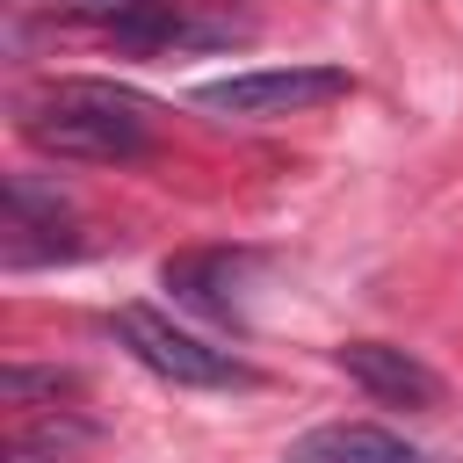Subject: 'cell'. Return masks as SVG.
Wrapping results in <instances>:
<instances>
[{
	"label": "cell",
	"instance_id": "1",
	"mask_svg": "<svg viewBox=\"0 0 463 463\" xmlns=\"http://www.w3.org/2000/svg\"><path fill=\"white\" fill-rule=\"evenodd\" d=\"M22 137L51 159H80V166H130L152 152V123L159 109L116 80H51L36 94H22L14 109Z\"/></svg>",
	"mask_w": 463,
	"mask_h": 463
},
{
	"label": "cell",
	"instance_id": "2",
	"mask_svg": "<svg viewBox=\"0 0 463 463\" xmlns=\"http://www.w3.org/2000/svg\"><path fill=\"white\" fill-rule=\"evenodd\" d=\"M116 333H123V347H130L152 376H166V383H181V391H253V369H246L232 347H210L203 333L174 326V318L152 311V304H123V311H116Z\"/></svg>",
	"mask_w": 463,
	"mask_h": 463
},
{
	"label": "cell",
	"instance_id": "3",
	"mask_svg": "<svg viewBox=\"0 0 463 463\" xmlns=\"http://www.w3.org/2000/svg\"><path fill=\"white\" fill-rule=\"evenodd\" d=\"M347 94V72L340 65H268V72H232V80H203L195 101L203 109H224V116H311L326 101Z\"/></svg>",
	"mask_w": 463,
	"mask_h": 463
},
{
	"label": "cell",
	"instance_id": "4",
	"mask_svg": "<svg viewBox=\"0 0 463 463\" xmlns=\"http://www.w3.org/2000/svg\"><path fill=\"white\" fill-rule=\"evenodd\" d=\"M0 253H7V268L80 253V224H72L65 195L43 188V181H29V174H14L7 181V203H0Z\"/></svg>",
	"mask_w": 463,
	"mask_h": 463
},
{
	"label": "cell",
	"instance_id": "5",
	"mask_svg": "<svg viewBox=\"0 0 463 463\" xmlns=\"http://www.w3.org/2000/svg\"><path fill=\"white\" fill-rule=\"evenodd\" d=\"M333 362H340L376 405H405V412H434V405H441V376H434L420 354L391 347V340H347V347H333Z\"/></svg>",
	"mask_w": 463,
	"mask_h": 463
},
{
	"label": "cell",
	"instance_id": "6",
	"mask_svg": "<svg viewBox=\"0 0 463 463\" xmlns=\"http://www.w3.org/2000/svg\"><path fill=\"white\" fill-rule=\"evenodd\" d=\"M289 463H434V456H420L412 441H398V434H383L369 420H333V427L297 434Z\"/></svg>",
	"mask_w": 463,
	"mask_h": 463
},
{
	"label": "cell",
	"instance_id": "7",
	"mask_svg": "<svg viewBox=\"0 0 463 463\" xmlns=\"http://www.w3.org/2000/svg\"><path fill=\"white\" fill-rule=\"evenodd\" d=\"M145 7H152V0H51V14H65V22H94V29H109V36H123Z\"/></svg>",
	"mask_w": 463,
	"mask_h": 463
},
{
	"label": "cell",
	"instance_id": "8",
	"mask_svg": "<svg viewBox=\"0 0 463 463\" xmlns=\"http://www.w3.org/2000/svg\"><path fill=\"white\" fill-rule=\"evenodd\" d=\"M0 398H7V405H29V398H72V376H58V369H0Z\"/></svg>",
	"mask_w": 463,
	"mask_h": 463
},
{
	"label": "cell",
	"instance_id": "9",
	"mask_svg": "<svg viewBox=\"0 0 463 463\" xmlns=\"http://www.w3.org/2000/svg\"><path fill=\"white\" fill-rule=\"evenodd\" d=\"M72 441H80V427H72V434H58V427H43V434H14V441H7V463H65Z\"/></svg>",
	"mask_w": 463,
	"mask_h": 463
}]
</instances>
